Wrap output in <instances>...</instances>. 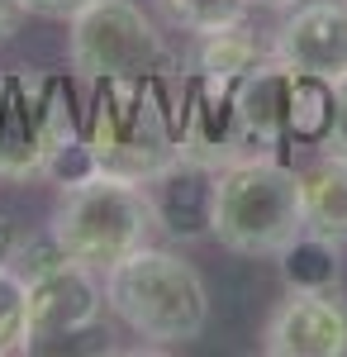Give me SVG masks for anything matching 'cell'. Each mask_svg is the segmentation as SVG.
I'll use <instances>...</instances> for the list:
<instances>
[{"instance_id": "obj_15", "label": "cell", "mask_w": 347, "mask_h": 357, "mask_svg": "<svg viewBox=\"0 0 347 357\" xmlns=\"http://www.w3.org/2000/svg\"><path fill=\"white\" fill-rule=\"evenodd\" d=\"M29 348H33V333H29L24 276L15 267H0V357H20Z\"/></svg>"}, {"instance_id": "obj_3", "label": "cell", "mask_w": 347, "mask_h": 357, "mask_svg": "<svg viewBox=\"0 0 347 357\" xmlns=\"http://www.w3.org/2000/svg\"><path fill=\"white\" fill-rule=\"evenodd\" d=\"M105 305L148 343H195L210 324L205 276L171 248L143 243L105 272Z\"/></svg>"}, {"instance_id": "obj_16", "label": "cell", "mask_w": 347, "mask_h": 357, "mask_svg": "<svg viewBox=\"0 0 347 357\" xmlns=\"http://www.w3.org/2000/svg\"><path fill=\"white\" fill-rule=\"evenodd\" d=\"M323 148L333 153H347V77L333 82V114H328V134H323Z\"/></svg>"}, {"instance_id": "obj_14", "label": "cell", "mask_w": 347, "mask_h": 357, "mask_svg": "<svg viewBox=\"0 0 347 357\" xmlns=\"http://www.w3.org/2000/svg\"><path fill=\"white\" fill-rule=\"evenodd\" d=\"M153 5L171 29L195 38V33H214L224 24H242L252 0H153Z\"/></svg>"}, {"instance_id": "obj_18", "label": "cell", "mask_w": 347, "mask_h": 357, "mask_svg": "<svg viewBox=\"0 0 347 357\" xmlns=\"http://www.w3.org/2000/svg\"><path fill=\"white\" fill-rule=\"evenodd\" d=\"M24 15H29V5H24V0H0V43H10V38L20 33Z\"/></svg>"}, {"instance_id": "obj_6", "label": "cell", "mask_w": 347, "mask_h": 357, "mask_svg": "<svg viewBox=\"0 0 347 357\" xmlns=\"http://www.w3.org/2000/svg\"><path fill=\"white\" fill-rule=\"evenodd\" d=\"M67 62L86 86L143 82L176 67L157 24L134 0H91L67 20Z\"/></svg>"}, {"instance_id": "obj_13", "label": "cell", "mask_w": 347, "mask_h": 357, "mask_svg": "<svg viewBox=\"0 0 347 357\" xmlns=\"http://www.w3.org/2000/svg\"><path fill=\"white\" fill-rule=\"evenodd\" d=\"M276 262H281L286 291H338V276H343L338 238H328L319 229H304L291 248L276 252Z\"/></svg>"}, {"instance_id": "obj_17", "label": "cell", "mask_w": 347, "mask_h": 357, "mask_svg": "<svg viewBox=\"0 0 347 357\" xmlns=\"http://www.w3.org/2000/svg\"><path fill=\"white\" fill-rule=\"evenodd\" d=\"M24 5H29V15H43V20H72L91 0H24Z\"/></svg>"}, {"instance_id": "obj_2", "label": "cell", "mask_w": 347, "mask_h": 357, "mask_svg": "<svg viewBox=\"0 0 347 357\" xmlns=\"http://www.w3.org/2000/svg\"><path fill=\"white\" fill-rule=\"evenodd\" d=\"M309 229L304 176L276 162V153H252L219 167L210 200V238L238 257H276Z\"/></svg>"}, {"instance_id": "obj_19", "label": "cell", "mask_w": 347, "mask_h": 357, "mask_svg": "<svg viewBox=\"0 0 347 357\" xmlns=\"http://www.w3.org/2000/svg\"><path fill=\"white\" fill-rule=\"evenodd\" d=\"M20 238H24V234H20V224L0 215V267H10V262H15V252H20Z\"/></svg>"}, {"instance_id": "obj_1", "label": "cell", "mask_w": 347, "mask_h": 357, "mask_svg": "<svg viewBox=\"0 0 347 357\" xmlns=\"http://www.w3.org/2000/svg\"><path fill=\"white\" fill-rule=\"evenodd\" d=\"M81 143L91 167L134 181H153L167 162H176V67L143 82H100Z\"/></svg>"}, {"instance_id": "obj_12", "label": "cell", "mask_w": 347, "mask_h": 357, "mask_svg": "<svg viewBox=\"0 0 347 357\" xmlns=\"http://www.w3.org/2000/svg\"><path fill=\"white\" fill-rule=\"evenodd\" d=\"M304 176V215L309 229H319L328 238L347 243V153L323 148V158Z\"/></svg>"}, {"instance_id": "obj_8", "label": "cell", "mask_w": 347, "mask_h": 357, "mask_svg": "<svg viewBox=\"0 0 347 357\" xmlns=\"http://www.w3.org/2000/svg\"><path fill=\"white\" fill-rule=\"evenodd\" d=\"M271 57L314 82L347 77V0H300L276 24Z\"/></svg>"}, {"instance_id": "obj_20", "label": "cell", "mask_w": 347, "mask_h": 357, "mask_svg": "<svg viewBox=\"0 0 347 357\" xmlns=\"http://www.w3.org/2000/svg\"><path fill=\"white\" fill-rule=\"evenodd\" d=\"M252 5H267V10H291V5H300V0H252Z\"/></svg>"}, {"instance_id": "obj_9", "label": "cell", "mask_w": 347, "mask_h": 357, "mask_svg": "<svg viewBox=\"0 0 347 357\" xmlns=\"http://www.w3.org/2000/svg\"><path fill=\"white\" fill-rule=\"evenodd\" d=\"M267 357H343L347 353V305L338 291H286L262 329Z\"/></svg>"}, {"instance_id": "obj_5", "label": "cell", "mask_w": 347, "mask_h": 357, "mask_svg": "<svg viewBox=\"0 0 347 357\" xmlns=\"http://www.w3.org/2000/svg\"><path fill=\"white\" fill-rule=\"evenodd\" d=\"M81 143V114L67 82L33 67L0 77V176H48L53 162Z\"/></svg>"}, {"instance_id": "obj_4", "label": "cell", "mask_w": 347, "mask_h": 357, "mask_svg": "<svg viewBox=\"0 0 347 357\" xmlns=\"http://www.w3.org/2000/svg\"><path fill=\"white\" fill-rule=\"evenodd\" d=\"M48 229L67 248V257H77L95 272H109L119 257L138 252L143 243H153V234H162L148 181L100 172V167L62 186Z\"/></svg>"}, {"instance_id": "obj_10", "label": "cell", "mask_w": 347, "mask_h": 357, "mask_svg": "<svg viewBox=\"0 0 347 357\" xmlns=\"http://www.w3.org/2000/svg\"><path fill=\"white\" fill-rule=\"evenodd\" d=\"M214 176H219V167H205V162H195V158H186V153H176V162H167L157 176L148 181L162 234H171V238H181V243L210 238Z\"/></svg>"}, {"instance_id": "obj_7", "label": "cell", "mask_w": 347, "mask_h": 357, "mask_svg": "<svg viewBox=\"0 0 347 357\" xmlns=\"http://www.w3.org/2000/svg\"><path fill=\"white\" fill-rule=\"evenodd\" d=\"M105 272L86 267L77 257H62L57 267L29 276L24 301H29V333L38 338H72L100 324L105 314Z\"/></svg>"}, {"instance_id": "obj_11", "label": "cell", "mask_w": 347, "mask_h": 357, "mask_svg": "<svg viewBox=\"0 0 347 357\" xmlns=\"http://www.w3.org/2000/svg\"><path fill=\"white\" fill-rule=\"evenodd\" d=\"M262 62H267V48H262V38L242 20V24H224V29H214V33H195V43H190V53H186V72L200 77V82L238 86Z\"/></svg>"}]
</instances>
